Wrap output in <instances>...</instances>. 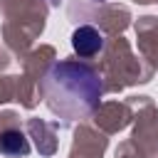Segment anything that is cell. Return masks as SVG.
<instances>
[{
  "instance_id": "1",
  "label": "cell",
  "mask_w": 158,
  "mask_h": 158,
  "mask_svg": "<svg viewBox=\"0 0 158 158\" xmlns=\"http://www.w3.org/2000/svg\"><path fill=\"white\" fill-rule=\"evenodd\" d=\"M101 72L84 59L54 62L42 81V99L47 109L57 118H62V126L91 118L101 106Z\"/></svg>"
},
{
  "instance_id": "2",
  "label": "cell",
  "mask_w": 158,
  "mask_h": 158,
  "mask_svg": "<svg viewBox=\"0 0 158 158\" xmlns=\"http://www.w3.org/2000/svg\"><path fill=\"white\" fill-rule=\"evenodd\" d=\"M2 12V40L12 54L25 59L30 54L32 42L42 35L47 22V2L44 0H0Z\"/></svg>"
},
{
  "instance_id": "3",
  "label": "cell",
  "mask_w": 158,
  "mask_h": 158,
  "mask_svg": "<svg viewBox=\"0 0 158 158\" xmlns=\"http://www.w3.org/2000/svg\"><path fill=\"white\" fill-rule=\"evenodd\" d=\"M96 69L101 72L104 91H111V94L123 91L136 84H148L153 77V69L148 67V62L143 57L133 54L131 44L121 35L106 40Z\"/></svg>"
},
{
  "instance_id": "4",
  "label": "cell",
  "mask_w": 158,
  "mask_h": 158,
  "mask_svg": "<svg viewBox=\"0 0 158 158\" xmlns=\"http://www.w3.org/2000/svg\"><path fill=\"white\" fill-rule=\"evenodd\" d=\"M67 15L72 22H96L101 32H109L111 37L121 35L131 25V12L126 5L118 2H89V0H72L67 7Z\"/></svg>"
},
{
  "instance_id": "5",
  "label": "cell",
  "mask_w": 158,
  "mask_h": 158,
  "mask_svg": "<svg viewBox=\"0 0 158 158\" xmlns=\"http://www.w3.org/2000/svg\"><path fill=\"white\" fill-rule=\"evenodd\" d=\"M52 64H54V47L42 44L37 49H30V54L22 59V74L17 77L15 101H20L25 109H35L42 99V81Z\"/></svg>"
},
{
  "instance_id": "6",
  "label": "cell",
  "mask_w": 158,
  "mask_h": 158,
  "mask_svg": "<svg viewBox=\"0 0 158 158\" xmlns=\"http://www.w3.org/2000/svg\"><path fill=\"white\" fill-rule=\"evenodd\" d=\"M30 153V141L22 131L17 111H0V156L25 158Z\"/></svg>"
},
{
  "instance_id": "7",
  "label": "cell",
  "mask_w": 158,
  "mask_h": 158,
  "mask_svg": "<svg viewBox=\"0 0 158 158\" xmlns=\"http://www.w3.org/2000/svg\"><path fill=\"white\" fill-rule=\"evenodd\" d=\"M106 133H101L96 126L91 123H79L74 131V141L69 148V158H104L106 151Z\"/></svg>"
},
{
  "instance_id": "8",
  "label": "cell",
  "mask_w": 158,
  "mask_h": 158,
  "mask_svg": "<svg viewBox=\"0 0 158 158\" xmlns=\"http://www.w3.org/2000/svg\"><path fill=\"white\" fill-rule=\"evenodd\" d=\"M94 126L101 133H118L121 128H126L133 118V109L128 106V101H104L96 111H94Z\"/></svg>"
},
{
  "instance_id": "9",
  "label": "cell",
  "mask_w": 158,
  "mask_h": 158,
  "mask_svg": "<svg viewBox=\"0 0 158 158\" xmlns=\"http://www.w3.org/2000/svg\"><path fill=\"white\" fill-rule=\"evenodd\" d=\"M136 40H138L141 57L156 72L158 69V17H153V15L138 17V22H136Z\"/></svg>"
},
{
  "instance_id": "10",
  "label": "cell",
  "mask_w": 158,
  "mask_h": 158,
  "mask_svg": "<svg viewBox=\"0 0 158 158\" xmlns=\"http://www.w3.org/2000/svg\"><path fill=\"white\" fill-rule=\"evenodd\" d=\"M104 44H106V40H104L101 30L94 27V25H79L72 32V47H74L77 57L84 59V62L86 59H94L96 54H101L104 52Z\"/></svg>"
},
{
  "instance_id": "11",
  "label": "cell",
  "mask_w": 158,
  "mask_h": 158,
  "mask_svg": "<svg viewBox=\"0 0 158 158\" xmlns=\"http://www.w3.org/2000/svg\"><path fill=\"white\" fill-rule=\"evenodd\" d=\"M57 126L59 123H49L44 118H27L25 128H27L30 138L35 141V148L42 156L57 153Z\"/></svg>"
},
{
  "instance_id": "12",
  "label": "cell",
  "mask_w": 158,
  "mask_h": 158,
  "mask_svg": "<svg viewBox=\"0 0 158 158\" xmlns=\"http://www.w3.org/2000/svg\"><path fill=\"white\" fill-rule=\"evenodd\" d=\"M15 94H17V77H2L0 74V104L15 101Z\"/></svg>"
},
{
  "instance_id": "13",
  "label": "cell",
  "mask_w": 158,
  "mask_h": 158,
  "mask_svg": "<svg viewBox=\"0 0 158 158\" xmlns=\"http://www.w3.org/2000/svg\"><path fill=\"white\" fill-rule=\"evenodd\" d=\"M116 158H146L141 153V148L133 143V141H123L118 148H116Z\"/></svg>"
},
{
  "instance_id": "14",
  "label": "cell",
  "mask_w": 158,
  "mask_h": 158,
  "mask_svg": "<svg viewBox=\"0 0 158 158\" xmlns=\"http://www.w3.org/2000/svg\"><path fill=\"white\" fill-rule=\"evenodd\" d=\"M10 54H12V52H10L7 47H2V44H0V72H5V69L10 67V62H12V57H10Z\"/></svg>"
},
{
  "instance_id": "15",
  "label": "cell",
  "mask_w": 158,
  "mask_h": 158,
  "mask_svg": "<svg viewBox=\"0 0 158 158\" xmlns=\"http://www.w3.org/2000/svg\"><path fill=\"white\" fill-rule=\"evenodd\" d=\"M133 2H141V5H148V2H156V5H158V0H133Z\"/></svg>"
}]
</instances>
